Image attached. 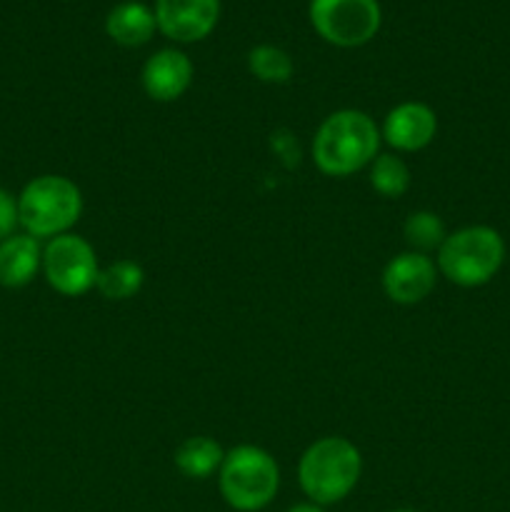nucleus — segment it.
Masks as SVG:
<instances>
[{
	"instance_id": "obj_6",
	"label": "nucleus",
	"mask_w": 510,
	"mask_h": 512,
	"mask_svg": "<svg viewBox=\"0 0 510 512\" xmlns=\"http://www.w3.org/2000/svg\"><path fill=\"white\" fill-rule=\"evenodd\" d=\"M310 25L335 48H360L378 35L383 10L378 0H310Z\"/></svg>"
},
{
	"instance_id": "obj_5",
	"label": "nucleus",
	"mask_w": 510,
	"mask_h": 512,
	"mask_svg": "<svg viewBox=\"0 0 510 512\" xmlns=\"http://www.w3.org/2000/svg\"><path fill=\"white\" fill-rule=\"evenodd\" d=\"M218 488L225 503L238 512L268 508L280 490V468L268 450L235 445L218 470Z\"/></svg>"
},
{
	"instance_id": "obj_18",
	"label": "nucleus",
	"mask_w": 510,
	"mask_h": 512,
	"mask_svg": "<svg viewBox=\"0 0 510 512\" xmlns=\"http://www.w3.org/2000/svg\"><path fill=\"white\" fill-rule=\"evenodd\" d=\"M248 70L253 78L268 85H283L293 78V58L278 45H255L248 53Z\"/></svg>"
},
{
	"instance_id": "obj_12",
	"label": "nucleus",
	"mask_w": 510,
	"mask_h": 512,
	"mask_svg": "<svg viewBox=\"0 0 510 512\" xmlns=\"http://www.w3.org/2000/svg\"><path fill=\"white\" fill-rule=\"evenodd\" d=\"M43 270V243L28 233H15L0 243V285L25 288Z\"/></svg>"
},
{
	"instance_id": "obj_21",
	"label": "nucleus",
	"mask_w": 510,
	"mask_h": 512,
	"mask_svg": "<svg viewBox=\"0 0 510 512\" xmlns=\"http://www.w3.org/2000/svg\"><path fill=\"white\" fill-rule=\"evenodd\" d=\"M393 512H415V510H393Z\"/></svg>"
},
{
	"instance_id": "obj_8",
	"label": "nucleus",
	"mask_w": 510,
	"mask_h": 512,
	"mask_svg": "<svg viewBox=\"0 0 510 512\" xmlns=\"http://www.w3.org/2000/svg\"><path fill=\"white\" fill-rule=\"evenodd\" d=\"M155 23L168 40L200 43L220 20V0H155Z\"/></svg>"
},
{
	"instance_id": "obj_7",
	"label": "nucleus",
	"mask_w": 510,
	"mask_h": 512,
	"mask_svg": "<svg viewBox=\"0 0 510 512\" xmlns=\"http://www.w3.org/2000/svg\"><path fill=\"white\" fill-rule=\"evenodd\" d=\"M50 288L65 298H80L90 293L98 280L100 263L95 248L83 235L65 233L43 245V270Z\"/></svg>"
},
{
	"instance_id": "obj_10",
	"label": "nucleus",
	"mask_w": 510,
	"mask_h": 512,
	"mask_svg": "<svg viewBox=\"0 0 510 512\" xmlns=\"http://www.w3.org/2000/svg\"><path fill=\"white\" fill-rule=\"evenodd\" d=\"M435 135H438V115L420 100H405L395 105L393 110H388L380 128V138L395 153H418L433 143Z\"/></svg>"
},
{
	"instance_id": "obj_16",
	"label": "nucleus",
	"mask_w": 510,
	"mask_h": 512,
	"mask_svg": "<svg viewBox=\"0 0 510 512\" xmlns=\"http://www.w3.org/2000/svg\"><path fill=\"white\" fill-rule=\"evenodd\" d=\"M370 188L388 200L403 198L410 190V168L398 153H378V158L368 165Z\"/></svg>"
},
{
	"instance_id": "obj_3",
	"label": "nucleus",
	"mask_w": 510,
	"mask_h": 512,
	"mask_svg": "<svg viewBox=\"0 0 510 512\" xmlns=\"http://www.w3.org/2000/svg\"><path fill=\"white\" fill-rule=\"evenodd\" d=\"M505 263V240L490 225H465L448 233L438 248V273L458 288H480L500 273Z\"/></svg>"
},
{
	"instance_id": "obj_17",
	"label": "nucleus",
	"mask_w": 510,
	"mask_h": 512,
	"mask_svg": "<svg viewBox=\"0 0 510 512\" xmlns=\"http://www.w3.org/2000/svg\"><path fill=\"white\" fill-rule=\"evenodd\" d=\"M403 235L410 250L430 255L433 250L438 253L443 240L448 238V230H445L443 218L438 213H433V210H415V213L405 218Z\"/></svg>"
},
{
	"instance_id": "obj_15",
	"label": "nucleus",
	"mask_w": 510,
	"mask_h": 512,
	"mask_svg": "<svg viewBox=\"0 0 510 512\" xmlns=\"http://www.w3.org/2000/svg\"><path fill=\"white\" fill-rule=\"evenodd\" d=\"M145 270L140 268L135 260H115V263L100 268L98 280H95V290L103 295L105 300H130L143 290Z\"/></svg>"
},
{
	"instance_id": "obj_4",
	"label": "nucleus",
	"mask_w": 510,
	"mask_h": 512,
	"mask_svg": "<svg viewBox=\"0 0 510 512\" xmlns=\"http://www.w3.org/2000/svg\"><path fill=\"white\" fill-rule=\"evenodd\" d=\"M83 193L65 175H38L18 195V218L23 233L53 240L70 233L83 215Z\"/></svg>"
},
{
	"instance_id": "obj_9",
	"label": "nucleus",
	"mask_w": 510,
	"mask_h": 512,
	"mask_svg": "<svg viewBox=\"0 0 510 512\" xmlns=\"http://www.w3.org/2000/svg\"><path fill=\"white\" fill-rule=\"evenodd\" d=\"M440 273L430 255L405 250L383 268V290L393 303L418 305L435 290Z\"/></svg>"
},
{
	"instance_id": "obj_2",
	"label": "nucleus",
	"mask_w": 510,
	"mask_h": 512,
	"mask_svg": "<svg viewBox=\"0 0 510 512\" xmlns=\"http://www.w3.org/2000/svg\"><path fill=\"white\" fill-rule=\"evenodd\" d=\"M363 475V455L340 435H325L310 443L298 463V483L315 505H335L348 498Z\"/></svg>"
},
{
	"instance_id": "obj_19",
	"label": "nucleus",
	"mask_w": 510,
	"mask_h": 512,
	"mask_svg": "<svg viewBox=\"0 0 510 512\" xmlns=\"http://www.w3.org/2000/svg\"><path fill=\"white\" fill-rule=\"evenodd\" d=\"M18 225V198L13 193H8L5 188H0V243L5 238H10V235H15Z\"/></svg>"
},
{
	"instance_id": "obj_11",
	"label": "nucleus",
	"mask_w": 510,
	"mask_h": 512,
	"mask_svg": "<svg viewBox=\"0 0 510 512\" xmlns=\"http://www.w3.org/2000/svg\"><path fill=\"white\" fill-rule=\"evenodd\" d=\"M193 60L178 48L155 50L143 65V90L155 103H175L193 85Z\"/></svg>"
},
{
	"instance_id": "obj_14",
	"label": "nucleus",
	"mask_w": 510,
	"mask_h": 512,
	"mask_svg": "<svg viewBox=\"0 0 510 512\" xmlns=\"http://www.w3.org/2000/svg\"><path fill=\"white\" fill-rule=\"evenodd\" d=\"M225 450L208 435H195L183 440L175 450V468L190 480H205L215 475L223 465Z\"/></svg>"
},
{
	"instance_id": "obj_20",
	"label": "nucleus",
	"mask_w": 510,
	"mask_h": 512,
	"mask_svg": "<svg viewBox=\"0 0 510 512\" xmlns=\"http://www.w3.org/2000/svg\"><path fill=\"white\" fill-rule=\"evenodd\" d=\"M285 512H325L323 510V505H315V503H298V505H293V508H288Z\"/></svg>"
},
{
	"instance_id": "obj_1",
	"label": "nucleus",
	"mask_w": 510,
	"mask_h": 512,
	"mask_svg": "<svg viewBox=\"0 0 510 512\" xmlns=\"http://www.w3.org/2000/svg\"><path fill=\"white\" fill-rule=\"evenodd\" d=\"M380 143V128L368 113L335 110L315 130L313 163L328 178H348L378 158Z\"/></svg>"
},
{
	"instance_id": "obj_13",
	"label": "nucleus",
	"mask_w": 510,
	"mask_h": 512,
	"mask_svg": "<svg viewBox=\"0 0 510 512\" xmlns=\"http://www.w3.org/2000/svg\"><path fill=\"white\" fill-rule=\"evenodd\" d=\"M155 30H158V23H155L153 8L140 0L118 3L105 18V33L120 48H140L150 43Z\"/></svg>"
}]
</instances>
